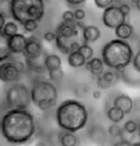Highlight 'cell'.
<instances>
[{"label":"cell","instance_id":"1","mask_svg":"<svg viewBox=\"0 0 140 146\" xmlns=\"http://www.w3.org/2000/svg\"><path fill=\"white\" fill-rule=\"evenodd\" d=\"M37 124L29 110L9 109L1 119V134L11 144H24L36 133Z\"/></svg>","mask_w":140,"mask_h":146},{"label":"cell","instance_id":"2","mask_svg":"<svg viewBox=\"0 0 140 146\" xmlns=\"http://www.w3.org/2000/svg\"><path fill=\"white\" fill-rule=\"evenodd\" d=\"M89 119L88 109L82 103L76 99H67L56 110V121L65 132L76 133L86 125Z\"/></svg>","mask_w":140,"mask_h":146},{"label":"cell","instance_id":"3","mask_svg":"<svg viewBox=\"0 0 140 146\" xmlns=\"http://www.w3.org/2000/svg\"><path fill=\"white\" fill-rule=\"evenodd\" d=\"M134 57L135 54L131 46L126 40L118 38L110 40L102 49L104 64L110 69H114L118 73L133 63Z\"/></svg>","mask_w":140,"mask_h":146},{"label":"cell","instance_id":"4","mask_svg":"<svg viewBox=\"0 0 140 146\" xmlns=\"http://www.w3.org/2000/svg\"><path fill=\"white\" fill-rule=\"evenodd\" d=\"M10 14L14 21L23 24L26 21L35 20L40 22L45 15L44 0H10Z\"/></svg>","mask_w":140,"mask_h":146},{"label":"cell","instance_id":"5","mask_svg":"<svg viewBox=\"0 0 140 146\" xmlns=\"http://www.w3.org/2000/svg\"><path fill=\"white\" fill-rule=\"evenodd\" d=\"M32 103L38 109L47 110L54 107L58 99V91L53 82L45 80H37L31 88Z\"/></svg>","mask_w":140,"mask_h":146},{"label":"cell","instance_id":"6","mask_svg":"<svg viewBox=\"0 0 140 146\" xmlns=\"http://www.w3.org/2000/svg\"><path fill=\"white\" fill-rule=\"evenodd\" d=\"M6 102L10 109L27 110L32 103L31 90L22 83H14L7 90Z\"/></svg>","mask_w":140,"mask_h":146},{"label":"cell","instance_id":"7","mask_svg":"<svg viewBox=\"0 0 140 146\" xmlns=\"http://www.w3.org/2000/svg\"><path fill=\"white\" fill-rule=\"evenodd\" d=\"M102 21L106 27L115 31L119 25L126 23V15L122 12L119 7L112 6L103 11Z\"/></svg>","mask_w":140,"mask_h":146},{"label":"cell","instance_id":"8","mask_svg":"<svg viewBox=\"0 0 140 146\" xmlns=\"http://www.w3.org/2000/svg\"><path fill=\"white\" fill-rule=\"evenodd\" d=\"M21 71L17 67L14 60L2 62L0 66V79L5 83H14L18 82L21 78Z\"/></svg>","mask_w":140,"mask_h":146},{"label":"cell","instance_id":"9","mask_svg":"<svg viewBox=\"0 0 140 146\" xmlns=\"http://www.w3.org/2000/svg\"><path fill=\"white\" fill-rule=\"evenodd\" d=\"M43 52V46L40 39L35 36L27 37V44L23 52V56L26 60H36Z\"/></svg>","mask_w":140,"mask_h":146},{"label":"cell","instance_id":"10","mask_svg":"<svg viewBox=\"0 0 140 146\" xmlns=\"http://www.w3.org/2000/svg\"><path fill=\"white\" fill-rule=\"evenodd\" d=\"M79 31L80 30L77 25V21H73V22H64L62 21L60 24L57 26L56 34H57V36L61 37L64 39L70 40L79 35Z\"/></svg>","mask_w":140,"mask_h":146},{"label":"cell","instance_id":"11","mask_svg":"<svg viewBox=\"0 0 140 146\" xmlns=\"http://www.w3.org/2000/svg\"><path fill=\"white\" fill-rule=\"evenodd\" d=\"M26 44H27V37H25L23 34H20V33L7 39V46L13 55H17V54L23 55Z\"/></svg>","mask_w":140,"mask_h":146},{"label":"cell","instance_id":"12","mask_svg":"<svg viewBox=\"0 0 140 146\" xmlns=\"http://www.w3.org/2000/svg\"><path fill=\"white\" fill-rule=\"evenodd\" d=\"M121 74V79L130 86H140V72L137 71L133 63L124 69Z\"/></svg>","mask_w":140,"mask_h":146},{"label":"cell","instance_id":"13","mask_svg":"<svg viewBox=\"0 0 140 146\" xmlns=\"http://www.w3.org/2000/svg\"><path fill=\"white\" fill-rule=\"evenodd\" d=\"M113 106L118 107L119 109L124 111L125 115H128L134 109V100L131 99L130 96H128L126 94H121L114 98Z\"/></svg>","mask_w":140,"mask_h":146},{"label":"cell","instance_id":"14","mask_svg":"<svg viewBox=\"0 0 140 146\" xmlns=\"http://www.w3.org/2000/svg\"><path fill=\"white\" fill-rule=\"evenodd\" d=\"M104 66H105V64H104L102 58L94 57V58H92L91 60L86 61V63H85V69H86L88 71H90L93 75H95V76L98 78V76H101V75L105 72V71H104Z\"/></svg>","mask_w":140,"mask_h":146},{"label":"cell","instance_id":"15","mask_svg":"<svg viewBox=\"0 0 140 146\" xmlns=\"http://www.w3.org/2000/svg\"><path fill=\"white\" fill-rule=\"evenodd\" d=\"M82 37L84 43H94L101 37V31L95 25H86L82 31Z\"/></svg>","mask_w":140,"mask_h":146},{"label":"cell","instance_id":"16","mask_svg":"<svg viewBox=\"0 0 140 146\" xmlns=\"http://www.w3.org/2000/svg\"><path fill=\"white\" fill-rule=\"evenodd\" d=\"M134 26L129 23H124V24L119 25L117 29L115 30V35L118 39H122V40H126L131 38L134 35Z\"/></svg>","mask_w":140,"mask_h":146},{"label":"cell","instance_id":"17","mask_svg":"<svg viewBox=\"0 0 140 146\" xmlns=\"http://www.w3.org/2000/svg\"><path fill=\"white\" fill-rule=\"evenodd\" d=\"M44 68L47 70V71H53V70H57V69H60L61 68V59L59 56L57 55H47L44 59Z\"/></svg>","mask_w":140,"mask_h":146},{"label":"cell","instance_id":"18","mask_svg":"<svg viewBox=\"0 0 140 146\" xmlns=\"http://www.w3.org/2000/svg\"><path fill=\"white\" fill-rule=\"evenodd\" d=\"M67 61H68V64L71 68L85 67V63H86V59L83 57V55L80 51L71 52L70 55H68Z\"/></svg>","mask_w":140,"mask_h":146},{"label":"cell","instance_id":"19","mask_svg":"<svg viewBox=\"0 0 140 146\" xmlns=\"http://www.w3.org/2000/svg\"><path fill=\"white\" fill-rule=\"evenodd\" d=\"M106 116H107V118H109V120L112 121L113 123H119L121 121L124 120V118H125L126 115H125L124 111L119 109L118 107L112 106L110 109L107 110Z\"/></svg>","mask_w":140,"mask_h":146},{"label":"cell","instance_id":"20","mask_svg":"<svg viewBox=\"0 0 140 146\" xmlns=\"http://www.w3.org/2000/svg\"><path fill=\"white\" fill-rule=\"evenodd\" d=\"M18 25L15 22L13 21H9L7 22V24L5 25V27L0 31V34H1V37H5V38H10V37L14 36L15 34H18Z\"/></svg>","mask_w":140,"mask_h":146},{"label":"cell","instance_id":"21","mask_svg":"<svg viewBox=\"0 0 140 146\" xmlns=\"http://www.w3.org/2000/svg\"><path fill=\"white\" fill-rule=\"evenodd\" d=\"M59 142L61 146H77L78 145V139L74 133L70 132H64L59 135Z\"/></svg>","mask_w":140,"mask_h":146},{"label":"cell","instance_id":"22","mask_svg":"<svg viewBox=\"0 0 140 146\" xmlns=\"http://www.w3.org/2000/svg\"><path fill=\"white\" fill-rule=\"evenodd\" d=\"M74 42V40H73ZM72 42H69L67 39H64L61 37L57 36L56 38V46L57 48L59 49V51H61L62 54H66V55H70V45Z\"/></svg>","mask_w":140,"mask_h":146},{"label":"cell","instance_id":"23","mask_svg":"<svg viewBox=\"0 0 140 146\" xmlns=\"http://www.w3.org/2000/svg\"><path fill=\"white\" fill-rule=\"evenodd\" d=\"M102 78L104 79V81H106L111 86L113 85V84H115L116 82L119 80L121 78V74L117 72V71H105V72L102 74Z\"/></svg>","mask_w":140,"mask_h":146},{"label":"cell","instance_id":"24","mask_svg":"<svg viewBox=\"0 0 140 146\" xmlns=\"http://www.w3.org/2000/svg\"><path fill=\"white\" fill-rule=\"evenodd\" d=\"M92 131L95 132V135H91L92 141L96 142L98 144H102V143H104L106 141V133H105V131L102 128L96 127L95 129H93Z\"/></svg>","mask_w":140,"mask_h":146},{"label":"cell","instance_id":"25","mask_svg":"<svg viewBox=\"0 0 140 146\" xmlns=\"http://www.w3.org/2000/svg\"><path fill=\"white\" fill-rule=\"evenodd\" d=\"M79 51L83 55V57H84L85 59H86V61L91 60L92 58H94L93 57V55H94V51H93V48H92L91 46L89 45V44H86L83 42V44L81 45V47H80Z\"/></svg>","mask_w":140,"mask_h":146},{"label":"cell","instance_id":"26","mask_svg":"<svg viewBox=\"0 0 140 146\" xmlns=\"http://www.w3.org/2000/svg\"><path fill=\"white\" fill-rule=\"evenodd\" d=\"M124 132L128 134H135L138 132V123L134 120H128L124 124Z\"/></svg>","mask_w":140,"mask_h":146},{"label":"cell","instance_id":"27","mask_svg":"<svg viewBox=\"0 0 140 146\" xmlns=\"http://www.w3.org/2000/svg\"><path fill=\"white\" fill-rule=\"evenodd\" d=\"M107 131H109L110 135H112L113 137H119V136H122L123 132H124V130L118 125V123L111 124L109 129H107Z\"/></svg>","mask_w":140,"mask_h":146},{"label":"cell","instance_id":"28","mask_svg":"<svg viewBox=\"0 0 140 146\" xmlns=\"http://www.w3.org/2000/svg\"><path fill=\"white\" fill-rule=\"evenodd\" d=\"M49 80L53 81V82H60L62 78H64V71L62 69H57V70H53V71H49L48 72Z\"/></svg>","mask_w":140,"mask_h":146},{"label":"cell","instance_id":"29","mask_svg":"<svg viewBox=\"0 0 140 146\" xmlns=\"http://www.w3.org/2000/svg\"><path fill=\"white\" fill-rule=\"evenodd\" d=\"M23 29H24L25 32H27V33H32V32H34V31L37 30V27H38V22L35 21V20H30V21H26L25 23H23Z\"/></svg>","mask_w":140,"mask_h":146},{"label":"cell","instance_id":"30","mask_svg":"<svg viewBox=\"0 0 140 146\" xmlns=\"http://www.w3.org/2000/svg\"><path fill=\"white\" fill-rule=\"evenodd\" d=\"M94 5L98 7V9H107L110 7L114 6V0H94Z\"/></svg>","mask_w":140,"mask_h":146},{"label":"cell","instance_id":"31","mask_svg":"<svg viewBox=\"0 0 140 146\" xmlns=\"http://www.w3.org/2000/svg\"><path fill=\"white\" fill-rule=\"evenodd\" d=\"M61 19H62L64 22H73V21H76V19H74V12L71 11V10H67V11H65V12L62 13Z\"/></svg>","mask_w":140,"mask_h":146},{"label":"cell","instance_id":"32","mask_svg":"<svg viewBox=\"0 0 140 146\" xmlns=\"http://www.w3.org/2000/svg\"><path fill=\"white\" fill-rule=\"evenodd\" d=\"M73 12H74V19H76V21H82V20L85 18L84 10H83V9H81V8L76 9Z\"/></svg>","mask_w":140,"mask_h":146},{"label":"cell","instance_id":"33","mask_svg":"<svg viewBox=\"0 0 140 146\" xmlns=\"http://www.w3.org/2000/svg\"><path fill=\"white\" fill-rule=\"evenodd\" d=\"M56 38H57V34L54 33V32H46L44 34V39L48 43H52V42H56Z\"/></svg>","mask_w":140,"mask_h":146},{"label":"cell","instance_id":"34","mask_svg":"<svg viewBox=\"0 0 140 146\" xmlns=\"http://www.w3.org/2000/svg\"><path fill=\"white\" fill-rule=\"evenodd\" d=\"M96 84H98V87H101V88H109V87H111V85L106 82V81H104V79L102 78V75L101 76H98L96 78Z\"/></svg>","mask_w":140,"mask_h":146},{"label":"cell","instance_id":"35","mask_svg":"<svg viewBox=\"0 0 140 146\" xmlns=\"http://www.w3.org/2000/svg\"><path fill=\"white\" fill-rule=\"evenodd\" d=\"M133 66H134L137 71L140 72V50L135 55L134 60H133Z\"/></svg>","mask_w":140,"mask_h":146},{"label":"cell","instance_id":"36","mask_svg":"<svg viewBox=\"0 0 140 146\" xmlns=\"http://www.w3.org/2000/svg\"><path fill=\"white\" fill-rule=\"evenodd\" d=\"M119 8H121V10H122V12L127 17L128 14L130 13V7H129V5H127V3H123V5H121L119 6Z\"/></svg>","mask_w":140,"mask_h":146},{"label":"cell","instance_id":"37","mask_svg":"<svg viewBox=\"0 0 140 146\" xmlns=\"http://www.w3.org/2000/svg\"><path fill=\"white\" fill-rule=\"evenodd\" d=\"M131 145H133V143L130 141L122 140L119 141V142H117V143H115L113 146H131Z\"/></svg>","mask_w":140,"mask_h":146},{"label":"cell","instance_id":"38","mask_svg":"<svg viewBox=\"0 0 140 146\" xmlns=\"http://www.w3.org/2000/svg\"><path fill=\"white\" fill-rule=\"evenodd\" d=\"M70 6H79V5H82L85 0H66Z\"/></svg>","mask_w":140,"mask_h":146},{"label":"cell","instance_id":"39","mask_svg":"<svg viewBox=\"0 0 140 146\" xmlns=\"http://www.w3.org/2000/svg\"><path fill=\"white\" fill-rule=\"evenodd\" d=\"M6 24H7V22H6V19H5V14L1 12L0 13V31L5 27Z\"/></svg>","mask_w":140,"mask_h":146},{"label":"cell","instance_id":"40","mask_svg":"<svg viewBox=\"0 0 140 146\" xmlns=\"http://www.w3.org/2000/svg\"><path fill=\"white\" fill-rule=\"evenodd\" d=\"M101 96H102V93H101V91L96 90V91L93 92V98H94V99H100V98H101Z\"/></svg>","mask_w":140,"mask_h":146},{"label":"cell","instance_id":"41","mask_svg":"<svg viewBox=\"0 0 140 146\" xmlns=\"http://www.w3.org/2000/svg\"><path fill=\"white\" fill-rule=\"evenodd\" d=\"M136 8L138 9V11H140V1L138 2V3H137V5H136Z\"/></svg>","mask_w":140,"mask_h":146},{"label":"cell","instance_id":"42","mask_svg":"<svg viewBox=\"0 0 140 146\" xmlns=\"http://www.w3.org/2000/svg\"><path fill=\"white\" fill-rule=\"evenodd\" d=\"M131 146H140V142H137V143H133Z\"/></svg>","mask_w":140,"mask_h":146},{"label":"cell","instance_id":"43","mask_svg":"<svg viewBox=\"0 0 140 146\" xmlns=\"http://www.w3.org/2000/svg\"><path fill=\"white\" fill-rule=\"evenodd\" d=\"M130 1H131V2H134L135 5H137V3H138V2H139L140 0H130Z\"/></svg>","mask_w":140,"mask_h":146},{"label":"cell","instance_id":"44","mask_svg":"<svg viewBox=\"0 0 140 146\" xmlns=\"http://www.w3.org/2000/svg\"><path fill=\"white\" fill-rule=\"evenodd\" d=\"M138 135H139V137H140V122L138 123Z\"/></svg>","mask_w":140,"mask_h":146},{"label":"cell","instance_id":"45","mask_svg":"<svg viewBox=\"0 0 140 146\" xmlns=\"http://www.w3.org/2000/svg\"><path fill=\"white\" fill-rule=\"evenodd\" d=\"M139 112H140V107H139Z\"/></svg>","mask_w":140,"mask_h":146},{"label":"cell","instance_id":"46","mask_svg":"<svg viewBox=\"0 0 140 146\" xmlns=\"http://www.w3.org/2000/svg\"><path fill=\"white\" fill-rule=\"evenodd\" d=\"M77 146H78V145H77Z\"/></svg>","mask_w":140,"mask_h":146}]
</instances>
